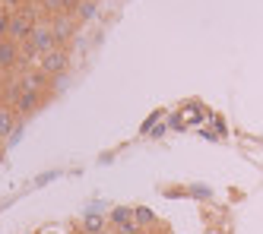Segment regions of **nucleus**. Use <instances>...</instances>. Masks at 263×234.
Masks as SVG:
<instances>
[{
    "label": "nucleus",
    "mask_w": 263,
    "mask_h": 234,
    "mask_svg": "<svg viewBox=\"0 0 263 234\" xmlns=\"http://www.w3.org/2000/svg\"><path fill=\"white\" fill-rule=\"evenodd\" d=\"M51 48H58V38H54V29H51V23H39L32 29V35H29V42H26V51L29 54H48Z\"/></svg>",
    "instance_id": "nucleus-1"
},
{
    "label": "nucleus",
    "mask_w": 263,
    "mask_h": 234,
    "mask_svg": "<svg viewBox=\"0 0 263 234\" xmlns=\"http://www.w3.org/2000/svg\"><path fill=\"white\" fill-rule=\"evenodd\" d=\"M67 67H70V54H67L61 45H58V48H51L48 54L39 57V70H42L45 76H64Z\"/></svg>",
    "instance_id": "nucleus-2"
},
{
    "label": "nucleus",
    "mask_w": 263,
    "mask_h": 234,
    "mask_svg": "<svg viewBox=\"0 0 263 234\" xmlns=\"http://www.w3.org/2000/svg\"><path fill=\"white\" fill-rule=\"evenodd\" d=\"M35 26H39V23H35L29 13H16V16H10V32H7V38H13V42H29V35H32Z\"/></svg>",
    "instance_id": "nucleus-3"
},
{
    "label": "nucleus",
    "mask_w": 263,
    "mask_h": 234,
    "mask_svg": "<svg viewBox=\"0 0 263 234\" xmlns=\"http://www.w3.org/2000/svg\"><path fill=\"white\" fill-rule=\"evenodd\" d=\"M111 225H115L118 234H137L140 231V225L134 222V209H127V206H118L111 212Z\"/></svg>",
    "instance_id": "nucleus-4"
},
{
    "label": "nucleus",
    "mask_w": 263,
    "mask_h": 234,
    "mask_svg": "<svg viewBox=\"0 0 263 234\" xmlns=\"http://www.w3.org/2000/svg\"><path fill=\"white\" fill-rule=\"evenodd\" d=\"M42 99L45 95L39 89H20V99H16V111L20 114H32V111H39L42 108Z\"/></svg>",
    "instance_id": "nucleus-5"
},
{
    "label": "nucleus",
    "mask_w": 263,
    "mask_h": 234,
    "mask_svg": "<svg viewBox=\"0 0 263 234\" xmlns=\"http://www.w3.org/2000/svg\"><path fill=\"white\" fill-rule=\"evenodd\" d=\"M16 57H20V45H16L13 38H0V70L13 67Z\"/></svg>",
    "instance_id": "nucleus-6"
},
{
    "label": "nucleus",
    "mask_w": 263,
    "mask_h": 234,
    "mask_svg": "<svg viewBox=\"0 0 263 234\" xmlns=\"http://www.w3.org/2000/svg\"><path fill=\"white\" fill-rule=\"evenodd\" d=\"M16 127H20V117H16V111H13V108H0V140H10Z\"/></svg>",
    "instance_id": "nucleus-7"
},
{
    "label": "nucleus",
    "mask_w": 263,
    "mask_h": 234,
    "mask_svg": "<svg viewBox=\"0 0 263 234\" xmlns=\"http://www.w3.org/2000/svg\"><path fill=\"white\" fill-rule=\"evenodd\" d=\"M51 29H54V38H58V45L64 42V38H70V32H73V19L70 16H58L51 23Z\"/></svg>",
    "instance_id": "nucleus-8"
},
{
    "label": "nucleus",
    "mask_w": 263,
    "mask_h": 234,
    "mask_svg": "<svg viewBox=\"0 0 263 234\" xmlns=\"http://www.w3.org/2000/svg\"><path fill=\"white\" fill-rule=\"evenodd\" d=\"M96 13H99V0H80V7H77V19H80V23H89Z\"/></svg>",
    "instance_id": "nucleus-9"
},
{
    "label": "nucleus",
    "mask_w": 263,
    "mask_h": 234,
    "mask_svg": "<svg viewBox=\"0 0 263 234\" xmlns=\"http://www.w3.org/2000/svg\"><path fill=\"white\" fill-rule=\"evenodd\" d=\"M134 222H137L140 228H149V225L156 222V212L146 209V206H137V209H134Z\"/></svg>",
    "instance_id": "nucleus-10"
},
{
    "label": "nucleus",
    "mask_w": 263,
    "mask_h": 234,
    "mask_svg": "<svg viewBox=\"0 0 263 234\" xmlns=\"http://www.w3.org/2000/svg\"><path fill=\"white\" fill-rule=\"evenodd\" d=\"M86 231L89 234H102V219H86Z\"/></svg>",
    "instance_id": "nucleus-11"
},
{
    "label": "nucleus",
    "mask_w": 263,
    "mask_h": 234,
    "mask_svg": "<svg viewBox=\"0 0 263 234\" xmlns=\"http://www.w3.org/2000/svg\"><path fill=\"white\" fill-rule=\"evenodd\" d=\"M0 4H7V7H20L23 0H0Z\"/></svg>",
    "instance_id": "nucleus-12"
},
{
    "label": "nucleus",
    "mask_w": 263,
    "mask_h": 234,
    "mask_svg": "<svg viewBox=\"0 0 263 234\" xmlns=\"http://www.w3.org/2000/svg\"><path fill=\"white\" fill-rule=\"evenodd\" d=\"M48 4H58V0H48Z\"/></svg>",
    "instance_id": "nucleus-13"
}]
</instances>
